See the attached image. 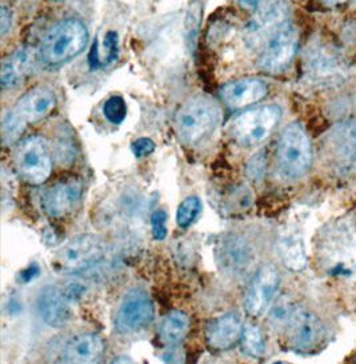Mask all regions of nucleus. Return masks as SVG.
I'll use <instances>...</instances> for the list:
<instances>
[{"label":"nucleus","mask_w":356,"mask_h":364,"mask_svg":"<svg viewBox=\"0 0 356 364\" xmlns=\"http://www.w3.org/2000/svg\"><path fill=\"white\" fill-rule=\"evenodd\" d=\"M220 118L222 112L215 100L208 97H195L178 109L175 126L180 140L194 146L207 139L217 129Z\"/></svg>","instance_id":"nucleus-1"},{"label":"nucleus","mask_w":356,"mask_h":364,"mask_svg":"<svg viewBox=\"0 0 356 364\" xmlns=\"http://www.w3.org/2000/svg\"><path fill=\"white\" fill-rule=\"evenodd\" d=\"M88 30L77 19H65L56 23L44 36L41 59L45 65H60L72 60L86 50Z\"/></svg>","instance_id":"nucleus-2"},{"label":"nucleus","mask_w":356,"mask_h":364,"mask_svg":"<svg viewBox=\"0 0 356 364\" xmlns=\"http://www.w3.org/2000/svg\"><path fill=\"white\" fill-rule=\"evenodd\" d=\"M276 159L281 173L288 179H299L310 170L313 147L308 135L299 123H291L283 129Z\"/></svg>","instance_id":"nucleus-3"},{"label":"nucleus","mask_w":356,"mask_h":364,"mask_svg":"<svg viewBox=\"0 0 356 364\" xmlns=\"http://www.w3.org/2000/svg\"><path fill=\"white\" fill-rule=\"evenodd\" d=\"M281 118V109L278 106L251 108L232 119L228 129L237 143L254 147L270 136L279 124Z\"/></svg>","instance_id":"nucleus-4"},{"label":"nucleus","mask_w":356,"mask_h":364,"mask_svg":"<svg viewBox=\"0 0 356 364\" xmlns=\"http://www.w3.org/2000/svg\"><path fill=\"white\" fill-rule=\"evenodd\" d=\"M15 166L24 182L33 186L45 182L53 171V156L47 140L36 135L22 140L15 151Z\"/></svg>","instance_id":"nucleus-5"},{"label":"nucleus","mask_w":356,"mask_h":364,"mask_svg":"<svg viewBox=\"0 0 356 364\" xmlns=\"http://www.w3.org/2000/svg\"><path fill=\"white\" fill-rule=\"evenodd\" d=\"M288 15L290 7L286 0H264L244 28V42L252 48L264 46L274 33L288 23Z\"/></svg>","instance_id":"nucleus-6"},{"label":"nucleus","mask_w":356,"mask_h":364,"mask_svg":"<svg viewBox=\"0 0 356 364\" xmlns=\"http://www.w3.org/2000/svg\"><path fill=\"white\" fill-rule=\"evenodd\" d=\"M324 152L331 170L345 176L356 168V122L334 126L324 140Z\"/></svg>","instance_id":"nucleus-7"},{"label":"nucleus","mask_w":356,"mask_h":364,"mask_svg":"<svg viewBox=\"0 0 356 364\" xmlns=\"http://www.w3.org/2000/svg\"><path fill=\"white\" fill-rule=\"evenodd\" d=\"M104 257V246L97 236L80 235L62 247L55 266L65 274H77L97 264Z\"/></svg>","instance_id":"nucleus-8"},{"label":"nucleus","mask_w":356,"mask_h":364,"mask_svg":"<svg viewBox=\"0 0 356 364\" xmlns=\"http://www.w3.org/2000/svg\"><path fill=\"white\" fill-rule=\"evenodd\" d=\"M283 331L286 332L290 348L296 353H313L325 339V330L320 319L313 312L298 306Z\"/></svg>","instance_id":"nucleus-9"},{"label":"nucleus","mask_w":356,"mask_h":364,"mask_svg":"<svg viewBox=\"0 0 356 364\" xmlns=\"http://www.w3.org/2000/svg\"><path fill=\"white\" fill-rule=\"evenodd\" d=\"M214 254L219 268L232 278L247 275L257 259L254 247L240 235L220 236L216 242Z\"/></svg>","instance_id":"nucleus-10"},{"label":"nucleus","mask_w":356,"mask_h":364,"mask_svg":"<svg viewBox=\"0 0 356 364\" xmlns=\"http://www.w3.org/2000/svg\"><path fill=\"white\" fill-rule=\"evenodd\" d=\"M153 315L150 295L144 289H130L119 304L115 324L119 332L132 333L146 328L153 321Z\"/></svg>","instance_id":"nucleus-11"},{"label":"nucleus","mask_w":356,"mask_h":364,"mask_svg":"<svg viewBox=\"0 0 356 364\" xmlns=\"http://www.w3.org/2000/svg\"><path fill=\"white\" fill-rule=\"evenodd\" d=\"M299 35L291 23H286L264 44L259 65L267 73H281L298 53Z\"/></svg>","instance_id":"nucleus-12"},{"label":"nucleus","mask_w":356,"mask_h":364,"mask_svg":"<svg viewBox=\"0 0 356 364\" xmlns=\"http://www.w3.org/2000/svg\"><path fill=\"white\" fill-rule=\"evenodd\" d=\"M279 274L272 266H263L258 269L249 283L244 298V309L249 315L258 318L270 309L271 303L279 289Z\"/></svg>","instance_id":"nucleus-13"},{"label":"nucleus","mask_w":356,"mask_h":364,"mask_svg":"<svg viewBox=\"0 0 356 364\" xmlns=\"http://www.w3.org/2000/svg\"><path fill=\"white\" fill-rule=\"evenodd\" d=\"M83 183L75 178L56 183L44 193V213L51 218H63L72 213L83 198Z\"/></svg>","instance_id":"nucleus-14"},{"label":"nucleus","mask_w":356,"mask_h":364,"mask_svg":"<svg viewBox=\"0 0 356 364\" xmlns=\"http://www.w3.org/2000/svg\"><path fill=\"white\" fill-rule=\"evenodd\" d=\"M243 321L235 312H228L210 321L205 330V341L214 351H226L240 343Z\"/></svg>","instance_id":"nucleus-15"},{"label":"nucleus","mask_w":356,"mask_h":364,"mask_svg":"<svg viewBox=\"0 0 356 364\" xmlns=\"http://www.w3.org/2000/svg\"><path fill=\"white\" fill-rule=\"evenodd\" d=\"M269 92L267 85L259 79H240L230 82L220 88L222 100L230 108H243L252 106L263 100Z\"/></svg>","instance_id":"nucleus-16"},{"label":"nucleus","mask_w":356,"mask_h":364,"mask_svg":"<svg viewBox=\"0 0 356 364\" xmlns=\"http://www.w3.org/2000/svg\"><path fill=\"white\" fill-rule=\"evenodd\" d=\"M56 107V97L54 91L48 87L38 86L27 91L14 109L21 115V118L27 123H36L48 117Z\"/></svg>","instance_id":"nucleus-17"},{"label":"nucleus","mask_w":356,"mask_h":364,"mask_svg":"<svg viewBox=\"0 0 356 364\" xmlns=\"http://www.w3.org/2000/svg\"><path fill=\"white\" fill-rule=\"evenodd\" d=\"M36 307L45 324L54 328L65 327L71 321V309L65 294L56 287H45L41 291Z\"/></svg>","instance_id":"nucleus-18"},{"label":"nucleus","mask_w":356,"mask_h":364,"mask_svg":"<svg viewBox=\"0 0 356 364\" xmlns=\"http://www.w3.org/2000/svg\"><path fill=\"white\" fill-rule=\"evenodd\" d=\"M104 353V342L97 333H80L65 344L62 360L65 363H95Z\"/></svg>","instance_id":"nucleus-19"},{"label":"nucleus","mask_w":356,"mask_h":364,"mask_svg":"<svg viewBox=\"0 0 356 364\" xmlns=\"http://www.w3.org/2000/svg\"><path fill=\"white\" fill-rule=\"evenodd\" d=\"M33 58L31 50L19 48L9 55L1 63L0 83L4 90L19 86L33 70Z\"/></svg>","instance_id":"nucleus-20"},{"label":"nucleus","mask_w":356,"mask_h":364,"mask_svg":"<svg viewBox=\"0 0 356 364\" xmlns=\"http://www.w3.org/2000/svg\"><path fill=\"white\" fill-rule=\"evenodd\" d=\"M306 68L308 75L318 80H328L342 75L343 65L333 51L316 47L311 48L306 56Z\"/></svg>","instance_id":"nucleus-21"},{"label":"nucleus","mask_w":356,"mask_h":364,"mask_svg":"<svg viewBox=\"0 0 356 364\" xmlns=\"http://www.w3.org/2000/svg\"><path fill=\"white\" fill-rule=\"evenodd\" d=\"M190 330V319L182 311L167 314L159 327L161 339L167 346H176L183 341Z\"/></svg>","instance_id":"nucleus-22"},{"label":"nucleus","mask_w":356,"mask_h":364,"mask_svg":"<svg viewBox=\"0 0 356 364\" xmlns=\"http://www.w3.org/2000/svg\"><path fill=\"white\" fill-rule=\"evenodd\" d=\"M281 255L284 264L291 269H302L306 264V252L302 239L298 235H286L281 240Z\"/></svg>","instance_id":"nucleus-23"},{"label":"nucleus","mask_w":356,"mask_h":364,"mask_svg":"<svg viewBox=\"0 0 356 364\" xmlns=\"http://www.w3.org/2000/svg\"><path fill=\"white\" fill-rule=\"evenodd\" d=\"M26 127L27 123L21 118V115L14 108L10 109L1 122V136L4 146H12L21 139Z\"/></svg>","instance_id":"nucleus-24"},{"label":"nucleus","mask_w":356,"mask_h":364,"mask_svg":"<svg viewBox=\"0 0 356 364\" xmlns=\"http://www.w3.org/2000/svg\"><path fill=\"white\" fill-rule=\"evenodd\" d=\"M240 344L244 353H247L252 358H261L266 353L264 338L257 326H252V324L244 326Z\"/></svg>","instance_id":"nucleus-25"},{"label":"nucleus","mask_w":356,"mask_h":364,"mask_svg":"<svg viewBox=\"0 0 356 364\" xmlns=\"http://www.w3.org/2000/svg\"><path fill=\"white\" fill-rule=\"evenodd\" d=\"M202 211V202L198 196H188L184 199L176 213V223L180 227L193 225Z\"/></svg>","instance_id":"nucleus-26"},{"label":"nucleus","mask_w":356,"mask_h":364,"mask_svg":"<svg viewBox=\"0 0 356 364\" xmlns=\"http://www.w3.org/2000/svg\"><path fill=\"white\" fill-rule=\"evenodd\" d=\"M296 309V304H293L286 298L278 300L274 306L270 307V321L276 328H284L286 324L290 321L293 311Z\"/></svg>","instance_id":"nucleus-27"},{"label":"nucleus","mask_w":356,"mask_h":364,"mask_svg":"<svg viewBox=\"0 0 356 364\" xmlns=\"http://www.w3.org/2000/svg\"><path fill=\"white\" fill-rule=\"evenodd\" d=\"M103 115L112 124H120L127 117L126 100L119 95L108 97L103 106Z\"/></svg>","instance_id":"nucleus-28"},{"label":"nucleus","mask_w":356,"mask_h":364,"mask_svg":"<svg viewBox=\"0 0 356 364\" xmlns=\"http://www.w3.org/2000/svg\"><path fill=\"white\" fill-rule=\"evenodd\" d=\"M118 59V35L115 33H108L104 41V55L102 65H109Z\"/></svg>","instance_id":"nucleus-29"},{"label":"nucleus","mask_w":356,"mask_h":364,"mask_svg":"<svg viewBox=\"0 0 356 364\" xmlns=\"http://www.w3.org/2000/svg\"><path fill=\"white\" fill-rule=\"evenodd\" d=\"M152 235L156 240H163L167 236V214L164 211H155L151 215Z\"/></svg>","instance_id":"nucleus-30"},{"label":"nucleus","mask_w":356,"mask_h":364,"mask_svg":"<svg viewBox=\"0 0 356 364\" xmlns=\"http://www.w3.org/2000/svg\"><path fill=\"white\" fill-rule=\"evenodd\" d=\"M131 151H132L135 158L141 159V158H146V156L151 155L152 152L155 151V143L150 138H141V139L132 141Z\"/></svg>","instance_id":"nucleus-31"},{"label":"nucleus","mask_w":356,"mask_h":364,"mask_svg":"<svg viewBox=\"0 0 356 364\" xmlns=\"http://www.w3.org/2000/svg\"><path fill=\"white\" fill-rule=\"evenodd\" d=\"M264 173V158L261 154H258L257 156H254L247 166V175L249 179L258 181L261 178V175Z\"/></svg>","instance_id":"nucleus-32"},{"label":"nucleus","mask_w":356,"mask_h":364,"mask_svg":"<svg viewBox=\"0 0 356 364\" xmlns=\"http://www.w3.org/2000/svg\"><path fill=\"white\" fill-rule=\"evenodd\" d=\"M85 292H86L85 286H82V284L77 283V282L70 283V284L65 287V291H63V294H65V296L68 299V301L82 299L83 295H85Z\"/></svg>","instance_id":"nucleus-33"},{"label":"nucleus","mask_w":356,"mask_h":364,"mask_svg":"<svg viewBox=\"0 0 356 364\" xmlns=\"http://www.w3.org/2000/svg\"><path fill=\"white\" fill-rule=\"evenodd\" d=\"M12 26V12L10 9H7L6 6L1 7V12H0V31H1V36H6L9 31L11 30Z\"/></svg>","instance_id":"nucleus-34"},{"label":"nucleus","mask_w":356,"mask_h":364,"mask_svg":"<svg viewBox=\"0 0 356 364\" xmlns=\"http://www.w3.org/2000/svg\"><path fill=\"white\" fill-rule=\"evenodd\" d=\"M38 275H39V267L36 264H33V266H30V267L26 268L23 271L22 274H21V280L24 282V283H27L30 280H33Z\"/></svg>","instance_id":"nucleus-35"},{"label":"nucleus","mask_w":356,"mask_h":364,"mask_svg":"<svg viewBox=\"0 0 356 364\" xmlns=\"http://www.w3.org/2000/svg\"><path fill=\"white\" fill-rule=\"evenodd\" d=\"M263 1L264 0H237L240 7H243L244 10H254V11L259 7Z\"/></svg>","instance_id":"nucleus-36"},{"label":"nucleus","mask_w":356,"mask_h":364,"mask_svg":"<svg viewBox=\"0 0 356 364\" xmlns=\"http://www.w3.org/2000/svg\"><path fill=\"white\" fill-rule=\"evenodd\" d=\"M345 1H348V0H325V3L330 4V6H339V4H343Z\"/></svg>","instance_id":"nucleus-37"},{"label":"nucleus","mask_w":356,"mask_h":364,"mask_svg":"<svg viewBox=\"0 0 356 364\" xmlns=\"http://www.w3.org/2000/svg\"><path fill=\"white\" fill-rule=\"evenodd\" d=\"M54 1H65V0H54Z\"/></svg>","instance_id":"nucleus-38"}]
</instances>
